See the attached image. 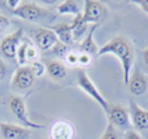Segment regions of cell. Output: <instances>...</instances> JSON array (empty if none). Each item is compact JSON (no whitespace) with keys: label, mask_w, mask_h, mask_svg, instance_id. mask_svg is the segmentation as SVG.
Here are the masks:
<instances>
[{"label":"cell","mask_w":148,"mask_h":139,"mask_svg":"<svg viewBox=\"0 0 148 139\" xmlns=\"http://www.w3.org/2000/svg\"><path fill=\"white\" fill-rule=\"evenodd\" d=\"M104 55H113L120 61L121 69H122L123 85L126 86L130 79L131 69H133L134 61H135V52H134L131 43L125 36H114L99 48L97 57L104 56Z\"/></svg>","instance_id":"cell-1"},{"label":"cell","mask_w":148,"mask_h":139,"mask_svg":"<svg viewBox=\"0 0 148 139\" xmlns=\"http://www.w3.org/2000/svg\"><path fill=\"white\" fill-rule=\"evenodd\" d=\"M8 108H9L10 113L13 114L17 121L21 122V126L27 127V129H44V125L42 124H36V122L31 121L29 118L27 114V109H26V104L21 96L18 95H9L8 96Z\"/></svg>","instance_id":"cell-2"},{"label":"cell","mask_w":148,"mask_h":139,"mask_svg":"<svg viewBox=\"0 0 148 139\" xmlns=\"http://www.w3.org/2000/svg\"><path fill=\"white\" fill-rule=\"evenodd\" d=\"M77 85H78V87L81 88L86 95H88L91 99H94V100L104 109L105 113L109 111L110 104L108 103L107 99L101 95V92L97 90L95 83L92 82V79L88 77V74H87L83 69L78 70V73H77Z\"/></svg>","instance_id":"cell-3"},{"label":"cell","mask_w":148,"mask_h":139,"mask_svg":"<svg viewBox=\"0 0 148 139\" xmlns=\"http://www.w3.org/2000/svg\"><path fill=\"white\" fill-rule=\"evenodd\" d=\"M13 14L26 20L29 22H39L49 16V10L44 7H40L33 1H21L16 9H13Z\"/></svg>","instance_id":"cell-4"},{"label":"cell","mask_w":148,"mask_h":139,"mask_svg":"<svg viewBox=\"0 0 148 139\" xmlns=\"http://www.w3.org/2000/svg\"><path fill=\"white\" fill-rule=\"evenodd\" d=\"M108 14H109V10L101 1H97V0H86L84 1V7L82 10V18L87 25L88 23L97 25Z\"/></svg>","instance_id":"cell-5"},{"label":"cell","mask_w":148,"mask_h":139,"mask_svg":"<svg viewBox=\"0 0 148 139\" xmlns=\"http://www.w3.org/2000/svg\"><path fill=\"white\" fill-rule=\"evenodd\" d=\"M108 122L113 125L116 129L126 133L131 130V120L129 114V109L120 104H113L109 107V111L107 112Z\"/></svg>","instance_id":"cell-6"},{"label":"cell","mask_w":148,"mask_h":139,"mask_svg":"<svg viewBox=\"0 0 148 139\" xmlns=\"http://www.w3.org/2000/svg\"><path fill=\"white\" fill-rule=\"evenodd\" d=\"M31 38H33V43L39 51H48L52 49L57 43L56 34L51 30L49 27H36L31 31Z\"/></svg>","instance_id":"cell-7"},{"label":"cell","mask_w":148,"mask_h":139,"mask_svg":"<svg viewBox=\"0 0 148 139\" xmlns=\"http://www.w3.org/2000/svg\"><path fill=\"white\" fill-rule=\"evenodd\" d=\"M22 36H23L22 29H18L14 33L4 36L0 40V55L8 60H14L17 49L21 44V40H22Z\"/></svg>","instance_id":"cell-8"},{"label":"cell","mask_w":148,"mask_h":139,"mask_svg":"<svg viewBox=\"0 0 148 139\" xmlns=\"http://www.w3.org/2000/svg\"><path fill=\"white\" fill-rule=\"evenodd\" d=\"M75 126L69 120H57L49 127V139H75Z\"/></svg>","instance_id":"cell-9"},{"label":"cell","mask_w":148,"mask_h":139,"mask_svg":"<svg viewBox=\"0 0 148 139\" xmlns=\"http://www.w3.org/2000/svg\"><path fill=\"white\" fill-rule=\"evenodd\" d=\"M127 109H129V114H130V120H131V126L135 129V131L148 130V111L139 107L133 100H130Z\"/></svg>","instance_id":"cell-10"},{"label":"cell","mask_w":148,"mask_h":139,"mask_svg":"<svg viewBox=\"0 0 148 139\" xmlns=\"http://www.w3.org/2000/svg\"><path fill=\"white\" fill-rule=\"evenodd\" d=\"M34 81H35V75L31 72L30 66H18L12 77L10 85L17 90H27L33 86Z\"/></svg>","instance_id":"cell-11"},{"label":"cell","mask_w":148,"mask_h":139,"mask_svg":"<svg viewBox=\"0 0 148 139\" xmlns=\"http://www.w3.org/2000/svg\"><path fill=\"white\" fill-rule=\"evenodd\" d=\"M31 135L30 129L21 125L0 122V139H29Z\"/></svg>","instance_id":"cell-12"},{"label":"cell","mask_w":148,"mask_h":139,"mask_svg":"<svg viewBox=\"0 0 148 139\" xmlns=\"http://www.w3.org/2000/svg\"><path fill=\"white\" fill-rule=\"evenodd\" d=\"M126 86H127L131 95L140 96L146 92L148 88V77L144 73L135 72L134 74L130 75V79H129Z\"/></svg>","instance_id":"cell-13"},{"label":"cell","mask_w":148,"mask_h":139,"mask_svg":"<svg viewBox=\"0 0 148 139\" xmlns=\"http://www.w3.org/2000/svg\"><path fill=\"white\" fill-rule=\"evenodd\" d=\"M97 25H92L90 31L87 33V35L83 38V40L79 44V52L81 53H86V55H90L95 59L97 57V52H99V47H97L96 42L94 39V34H95V30H96Z\"/></svg>","instance_id":"cell-14"},{"label":"cell","mask_w":148,"mask_h":139,"mask_svg":"<svg viewBox=\"0 0 148 139\" xmlns=\"http://www.w3.org/2000/svg\"><path fill=\"white\" fill-rule=\"evenodd\" d=\"M48 27L56 34L59 42H61V43L66 44L69 47L74 43L70 23H57V25H52V26H48Z\"/></svg>","instance_id":"cell-15"},{"label":"cell","mask_w":148,"mask_h":139,"mask_svg":"<svg viewBox=\"0 0 148 139\" xmlns=\"http://www.w3.org/2000/svg\"><path fill=\"white\" fill-rule=\"evenodd\" d=\"M46 72H47V74L55 81L64 79L68 74L66 65L62 61H60V60H51V61L46 65Z\"/></svg>","instance_id":"cell-16"},{"label":"cell","mask_w":148,"mask_h":139,"mask_svg":"<svg viewBox=\"0 0 148 139\" xmlns=\"http://www.w3.org/2000/svg\"><path fill=\"white\" fill-rule=\"evenodd\" d=\"M56 10H57V13L61 16L70 14V16H73V17H75V16H78V14H82L81 5H79V3L75 1V0H64V1L60 3L56 7Z\"/></svg>","instance_id":"cell-17"},{"label":"cell","mask_w":148,"mask_h":139,"mask_svg":"<svg viewBox=\"0 0 148 139\" xmlns=\"http://www.w3.org/2000/svg\"><path fill=\"white\" fill-rule=\"evenodd\" d=\"M70 27H72L74 40H78V39H81L82 36L84 35V33H86V30H87V23L83 21L82 14H78V16H75V17H73Z\"/></svg>","instance_id":"cell-18"},{"label":"cell","mask_w":148,"mask_h":139,"mask_svg":"<svg viewBox=\"0 0 148 139\" xmlns=\"http://www.w3.org/2000/svg\"><path fill=\"white\" fill-rule=\"evenodd\" d=\"M30 42L27 39L21 42L20 47L17 49V53H16V60H17V64L20 66H26L27 65V61H26V52H27V47Z\"/></svg>","instance_id":"cell-19"},{"label":"cell","mask_w":148,"mask_h":139,"mask_svg":"<svg viewBox=\"0 0 148 139\" xmlns=\"http://www.w3.org/2000/svg\"><path fill=\"white\" fill-rule=\"evenodd\" d=\"M38 57H39V49L34 46V43H29L27 47V52H26V61L27 64H33V62L38 61Z\"/></svg>","instance_id":"cell-20"},{"label":"cell","mask_w":148,"mask_h":139,"mask_svg":"<svg viewBox=\"0 0 148 139\" xmlns=\"http://www.w3.org/2000/svg\"><path fill=\"white\" fill-rule=\"evenodd\" d=\"M51 51L53 52V55L59 56L60 59H64L65 60L66 55L69 53V51H70V47L66 46V44H64V43H61V42H59V43H57L56 46H55L53 48L51 49Z\"/></svg>","instance_id":"cell-21"},{"label":"cell","mask_w":148,"mask_h":139,"mask_svg":"<svg viewBox=\"0 0 148 139\" xmlns=\"http://www.w3.org/2000/svg\"><path fill=\"white\" fill-rule=\"evenodd\" d=\"M100 139H120V135H118V131L114 126H113L110 122L107 124V127H105L103 135L100 137Z\"/></svg>","instance_id":"cell-22"},{"label":"cell","mask_w":148,"mask_h":139,"mask_svg":"<svg viewBox=\"0 0 148 139\" xmlns=\"http://www.w3.org/2000/svg\"><path fill=\"white\" fill-rule=\"evenodd\" d=\"M78 56H79V52H75V51H73V49H70L69 53L65 57V62H66L68 66H72V68L78 66Z\"/></svg>","instance_id":"cell-23"},{"label":"cell","mask_w":148,"mask_h":139,"mask_svg":"<svg viewBox=\"0 0 148 139\" xmlns=\"http://www.w3.org/2000/svg\"><path fill=\"white\" fill-rule=\"evenodd\" d=\"M30 69H31V72L34 73L35 78L43 75V73L46 72V66H44L40 61H35V62H33V64H30Z\"/></svg>","instance_id":"cell-24"},{"label":"cell","mask_w":148,"mask_h":139,"mask_svg":"<svg viewBox=\"0 0 148 139\" xmlns=\"http://www.w3.org/2000/svg\"><path fill=\"white\" fill-rule=\"evenodd\" d=\"M94 61V57L90 56V55L86 53H81L79 52V56H78V66L81 68H87L88 65H91V62Z\"/></svg>","instance_id":"cell-25"},{"label":"cell","mask_w":148,"mask_h":139,"mask_svg":"<svg viewBox=\"0 0 148 139\" xmlns=\"http://www.w3.org/2000/svg\"><path fill=\"white\" fill-rule=\"evenodd\" d=\"M9 26H10L9 18H8L7 16H4V14L0 13V34L5 33V31L9 29Z\"/></svg>","instance_id":"cell-26"},{"label":"cell","mask_w":148,"mask_h":139,"mask_svg":"<svg viewBox=\"0 0 148 139\" xmlns=\"http://www.w3.org/2000/svg\"><path fill=\"white\" fill-rule=\"evenodd\" d=\"M123 139H143L139 135L138 131H135V130H129V131H126L125 134H123Z\"/></svg>","instance_id":"cell-27"},{"label":"cell","mask_w":148,"mask_h":139,"mask_svg":"<svg viewBox=\"0 0 148 139\" xmlns=\"http://www.w3.org/2000/svg\"><path fill=\"white\" fill-rule=\"evenodd\" d=\"M134 3H135L144 13L148 14V0H134Z\"/></svg>","instance_id":"cell-28"},{"label":"cell","mask_w":148,"mask_h":139,"mask_svg":"<svg viewBox=\"0 0 148 139\" xmlns=\"http://www.w3.org/2000/svg\"><path fill=\"white\" fill-rule=\"evenodd\" d=\"M7 73H8V68H7V65H5V62L3 61L1 56H0V81L4 79Z\"/></svg>","instance_id":"cell-29"},{"label":"cell","mask_w":148,"mask_h":139,"mask_svg":"<svg viewBox=\"0 0 148 139\" xmlns=\"http://www.w3.org/2000/svg\"><path fill=\"white\" fill-rule=\"evenodd\" d=\"M3 3H4L7 7L12 8V10H13V9H16V8L20 5L21 1H20V0H5V1H3Z\"/></svg>","instance_id":"cell-30"},{"label":"cell","mask_w":148,"mask_h":139,"mask_svg":"<svg viewBox=\"0 0 148 139\" xmlns=\"http://www.w3.org/2000/svg\"><path fill=\"white\" fill-rule=\"evenodd\" d=\"M143 60H144V62H146V65L148 66V47L143 51Z\"/></svg>","instance_id":"cell-31"}]
</instances>
